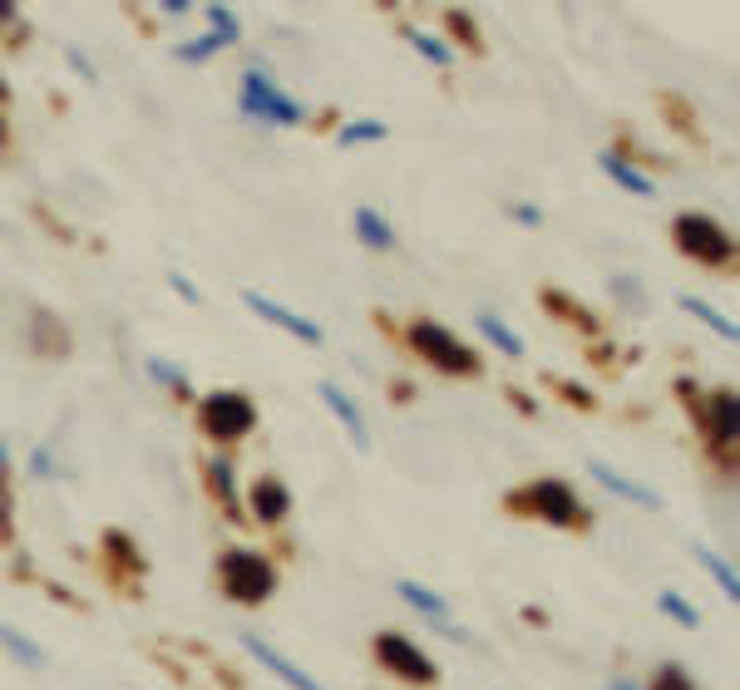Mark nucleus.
<instances>
[{"instance_id": "7ed1b4c3", "label": "nucleus", "mask_w": 740, "mask_h": 690, "mask_svg": "<svg viewBox=\"0 0 740 690\" xmlns=\"http://www.w3.org/2000/svg\"><path fill=\"white\" fill-rule=\"evenodd\" d=\"M509 509L519 518H533V523H543V528H558V533H578V528L592 523V509L583 503V493L558 474H539V479L519 483V489L509 493Z\"/></svg>"}, {"instance_id": "c9c22d12", "label": "nucleus", "mask_w": 740, "mask_h": 690, "mask_svg": "<svg viewBox=\"0 0 740 690\" xmlns=\"http://www.w3.org/2000/svg\"><path fill=\"white\" fill-rule=\"evenodd\" d=\"M444 26H450V30H460V34H470V40H464V45H474V20H470V16H460V10H450V16H444Z\"/></svg>"}, {"instance_id": "bb28decb", "label": "nucleus", "mask_w": 740, "mask_h": 690, "mask_svg": "<svg viewBox=\"0 0 740 690\" xmlns=\"http://www.w3.org/2000/svg\"><path fill=\"white\" fill-rule=\"evenodd\" d=\"M652 602H657V612H662V617L671 621V627H681V631H697V627H701V607L691 602V597L681 592V586H662V592H657Z\"/></svg>"}, {"instance_id": "f704fd0d", "label": "nucleus", "mask_w": 740, "mask_h": 690, "mask_svg": "<svg viewBox=\"0 0 740 690\" xmlns=\"http://www.w3.org/2000/svg\"><path fill=\"white\" fill-rule=\"evenodd\" d=\"M154 10H158L164 20H188V16H193L188 0H164V6H154Z\"/></svg>"}, {"instance_id": "473e14b6", "label": "nucleus", "mask_w": 740, "mask_h": 690, "mask_svg": "<svg viewBox=\"0 0 740 690\" xmlns=\"http://www.w3.org/2000/svg\"><path fill=\"white\" fill-rule=\"evenodd\" d=\"M164 282H168V292H174L184 306H203V292H198V282H193L188 272H168Z\"/></svg>"}, {"instance_id": "f8f14e48", "label": "nucleus", "mask_w": 740, "mask_h": 690, "mask_svg": "<svg viewBox=\"0 0 740 690\" xmlns=\"http://www.w3.org/2000/svg\"><path fill=\"white\" fill-rule=\"evenodd\" d=\"M296 513V499H292V489H287V479H277V474H262L253 479L243 489V518H253L257 528H282L287 518Z\"/></svg>"}, {"instance_id": "5701e85b", "label": "nucleus", "mask_w": 740, "mask_h": 690, "mask_svg": "<svg viewBox=\"0 0 740 690\" xmlns=\"http://www.w3.org/2000/svg\"><path fill=\"white\" fill-rule=\"evenodd\" d=\"M203 30H208V34H218V40L227 45V50H237V45L247 40L243 10H233L227 0H208V6H203Z\"/></svg>"}, {"instance_id": "72a5a7b5", "label": "nucleus", "mask_w": 740, "mask_h": 690, "mask_svg": "<svg viewBox=\"0 0 740 690\" xmlns=\"http://www.w3.org/2000/svg\"><path fill=\"white\" fill-rule=\"evenodd\" d=\"M602 690H647L642 676H632V671H612L608 681H602Z\"/></svg>"}, {"instance_id": "ea45409f", "label": "nucleus", "mask_w": 740, "mask_h": 690, "mask_svg": "<svg viewBox=\"0 0 740 690\" xmlns=\"http://www.w3.org/2000/svg\"><path fill=\"white\" fill-rule=\"evenodd\" d=\"M6 469H10V444L0 440V474H6Z\"/></svg>"}, {"instance_id": "c85d7f7f", "label": "nucleus", "mask_w": 740, "mask_h": 690, "mask_svg": "<svg viewBox=\"0 0 740 690\" xmlns=\"http://www.w3.org/2000/svg\"><path fill=\"white\" fill-rule=\"evenodd\" d=\"M218 55H227V45L218 40V34H208V30L188 34V40H174V60H184V65H213Z\"/></svg>"}, {"instance_id": "6ab92c4d", "label": "nucleus", "mask_w": 740, "mask_h": 690, "mask_svg": "<svg viewBox=\"0 0 740 690\" xmlns=\"http://www.w3.org/2000/svg\"><path fill=\"white\" fill-rule=\"evenodd\" d=\"M405 40L430 69H454V65H460V50H454L450 34H444L440 26H405Z\"/></svg>"}, {"instance_id": "c756f323", "label": "nucleus", "mask_w": 740, "mask_h": 690, "mask_svg": "<svg viewBox=\"0 0 740 690\" xmlns=\"http://www.w3.org/2000/svg\"><path fill=\"white\" fill-rule=\"evenodd\" d=\"M647 690H701V681L681 661H662L652 671V681H647Z\"/></svg>"}, {"instance_id": "7c9ffc66", "label": "nucleus", "mask_w": 740, "mask_h": 690, "mask_svg": "<svg viewBox=\"0 0 740 690\" xmlns=\"http://www.w3.org/2000/svg\"><path fill=\"white\" fill-rule=\"evenodd\" d=\"M504 217H509L514 227H523V233H539V227L549 223L543 203H533V198H509V203H504Z\"/></svg>"}, {"instance_id": "dca6fc26", "label": "nucleus", "mask_w": 740, "mask_h": 690, "mask_svg": "<svg viewBox=\"0 0 740 690\" xmlns=\"http://www.w3.org/2000/svg\"><path fill=\"white\" fill-rule=\"evenodd\" d=\"M316 395H322V405L326 414L341 424V434H346L356 448H371V420H366V410H361V400L351 395L346 385H336V379H316Z\"/></svg>"}, {"instance_id": "e433bc0d", "label": "nucleus", "mask_w": 740, "mask_h": 690, "mask_svg": "<svg viewBox=\"0 0 740 690\" xmlns=\"http://www.w3.org/2000/svg\"><path fill=\"white\" fill-rule=\"evenodd\" d=\"M16 26H20V10L10 0H0V30H16Z\"/></svg>"}, {"instance_id": "423d86ee", "label": "nucleus", "mask_w": 740, "mask_h": 690, "mask_svg": "<svg viewBox=\"0 0 740 690\" xmlns=\"http://www.w3.org/2000/svg\"><path fill=\"white\" fill-rule=\"evenodd\" d=\"M671 247L706 272H726L736 262V233L706 207H687L671 217Z\"/></svg>"}, {"instance_id": "ddd939ff", "label": "nucleus", "mask_w": 740, "mask_h": 690, "mask_svg": "<svg viewBox=\"0 0 740 690\" xmlns=\"http://www.w3.org/2000/svg\"><path fill=\"white\" fill-rule=\"evenodd\" d=\"M203 489H208V499L223 509V518H243V469H237V454L213 448V454L203 459Z\"/></svg>"}, {"instance_id": "f257e3e1", "label": "nucleus", "mask_w": 740, "mask_h": 690, "mask_svg": "<svg viewBox=\"0 0 740 690\" xmlns=\"http://www.w3.org/2000/svg\"><path fill=\"white\" fill-rule=\"evenodd\" d=\"M237 114L257 129H306L312 124V109H306L302 95H292L277 79V69L267 65V55H253L247 69L237 75Z\"/></svg>"}, {"instance_id": "1a4fd4ad", "label": "nucleus", "mask_w": 740, "mask_h": 690, "mask_svg": "<svg viewBox=\"0 0 740 690\" xmlns=\"http://www.w3.org/2000/svg\"><path fill=\"white\" fill-rule=\"evenodd\" d=\"M391 592L401 597V602H405L420 621H425V627L435 631V637L454 641V647H474V631H464V627H460V617H454V602L440 592V586H430V582H420V578H395V582H391Z\"/></svg>"}, {"instance_id": "f3484780", "label": "nucleus", "mask_w": 740, "mask_h": 690, "mask_svg": "<svg viewBox=\"0 0 740 690\" xmlns=\"http://www.w3.org/2000/svg\"><path fill=\"white\" fill-rule=\"evenodd\" d=\"M351 237H356L366 252H381V257L401 247V233H395V223H391V217H385L375 203H356V207H351Z\"/></svg>"}, {"instance_id": "4c0bfd02", "label": "nucleus", "mask_w": 740, "mask_h": 690, "mask_svg": "<svg viewBox=\"0 0 740 690\" xmlns=\"http://www.w3.org/2000/svg\"><path fill=\"white\" fill-rule=\"evenodd\" d=\"M509 400H514L519 410H529V414H533V400H529V390H509Z\"/></svg>"}, {"instance_id": "20e7f679", "label": "nucleus", "mask_w": 740, "mask_h": 690, "mask_svg": "<svg viewBox=\"0 0 740 690\" xmlns=\"http://www.w3.org/2000/svg\"><path fill=\"white\" fill-rule=\"evenodd\" d=\"M213 572H218V592L233 607H267L282 586V568L253 543H227Z\"/></svg>"}, {"instance_id": "b1692460", "label": "nucleus", "mask_w": 740, "mask_h": 690, "mask_svg": "<svg viewBox=\"0 0 740 690\" xmlns=\"http://www.w3.org/2000/svg\"><path fill=\"white\" fill-rule=\"evenodd\" d=\"M391 138V124L375 119V114H361V119H341L336 124V144L341 148H375Z\"/></svg>"}, {"instance_id": "0eeeda50", "label": "nucleus", "mask_w": 740, "mask_h": 690, "mask_svg": "<svg viewBox=\"0 0 740 690\" xmlns=\"http://www.w3.org/2000/svg\"><path fill=\"white\" fill-rule=\"evenodd\" d=\"M697 430H701V444L716 464L731 474L736 469V448H740V400L731 385H711L697 395Z\"/></svg>"}, {"instance_id": "58836bf2", "label": "nucleus", "mask_w": 740, "mask_h": 690, "mask_svg": "<svg viewBox=\"0 0 740 690\" xmlns=\"http://www.w3.org/2000/svg\"><path fill=\"white\" fill-rule=\"evenodd\" d=\"M10 144V119H6V103H0V148Z\"/></svg>"}, {"instance_id": "a19ab883", "label": "nucleus", "mask_w": 740, "mask_h": 690, "mask_svg": "<svg viewBox=\"0 0 740 690\" xmlns=\"http://www.w3.org/2000/svg\"><path fill=\"white\" fill-rule=\"evenodd\" d=\"M0 103H6V75H0Z\"/></svg>"}, {"instance_id": "cd10ccee", "label": "nucleus", "mask_w": 740, "mask_h": 690, "mask_svg": "<svg viewBox=\"0 0 740 690\" xmlns=\"http://www.w3.org/2000/svg\"><path fill=\"white\" fill-rule=\"evenodd\" d=\"M26 469H30V479H36V483H60V479H70V469H65V459H60V444H55V440H40V444H30V459H26Z\"/></svg>"}, {"instance_id": "9d476101", "label": "nucleus", "mask_w": 740, "mask_h": 690, "mask_svg": "<svg viewBox=\"0 0 740 690\" xmlns=\"http://www.w3.org/2000/svg\"><path fill=\"white\" fill-rule=\"evenodd\" d=\"M243 306L253 310V316L262 321V326L282 331V336H292L296 345H312V351H322V345H326L322 321H316V316H306V310H296V306H287V302H277V296L257 292V286H247V292H243Z\"/></svg>"}, {"instance_id": "39448f33", "label": "nucleus", "mask_w": 740, "mask_h": 690, "mask_svg": "<svg viewBox=\"0 0 740 690\" xmlns=\"http://www.w3.org/2000/svg\"><path fill=\"white\" fill-rule=\"evenodd\" d=\"M405 345H410V355H415L420 365H430V371H440V375H450V379H474L480 375V351H474L470 341L460 336V331H450L444 321L435 316H415L405 326Z\"/></svg>"}, {"instance_id": "4468645a", "label": "nucleus", "mask_w": 740, "mask_h": 690, "mask_svg": "<svg viewBox=\"0 0 740 690\" xmlns=\"http://www.w3.org/2000/svg\"><path fill=\"white\" fill-rule=\"evenodd\" d=\"M243 651L253 655V661H257L277 686H287V690H326L312 671H306V666H296L287 651H277L267 637H257V631H243Z\"/></svg>"}, {"instance_id": "2eb2a0df", "label": "nucleus", "mask_w": 740, "mask_h": 690, "mask_svg": "<svg viewBox=\"0 0 740 690\" xmlns=\"http://www.w3.org/2000/svg\"><path fill=\"white\" fill-rule=\"evenodd\" d=\"M598 172L612 183V188L628 193V198H642V203L657 198V172H647L642 164H637L632 148H602V154H598Z\"/></svg>"}, {"instance_id": "412c9836", "label": "nucleus", "mask_w": 740, "mask_h": 690, "mask_svg": "<svg viewBox=\"0 0 740 690\" xmlns=\"http://www.w3.org/2000/svg\"><path fill=\"white\" fill-rule=\"evenodd\" d=\"M677 302H681V310H687V316H691V321H701V326H706V331H711V336H716V341H726V345H731V341L740 336V331H736V321H731V316H726V310H721V306H716V302H706V296H697V292H681V296H677Z\"/></svg>"}, {"instance_id": "aec40b11", "label": "nucleus", "mask_w": 740, "mask_h": 690, "mask_svg": "<svg viewBox=\"0 0 740 690\" xmlns=\"http://www.w3.org/2000/svg\"><path fill=\"white\" fill-rule=\"evenodd\" d=\"M144 375L154 379V390H164V395L193 405V375H188V365L174 361V355H144Z\"/></svg>"}, {"instance_id": "393cba45", "label": "nucleus", "mask_w": 740, "mask_h": 690, "mask_svg": "<svg viewBox=\"0 0 740 690\" xmlns=\"http://www.w3.org/2000/svg\"><path fill=\"white\" fill-rule=\"evenodd\" d=\"M608 292H612V302L628 310V316H647V310H652V292H647V282L637 272H612Z\"/></svg>"}, {"instance_id": "2f4dec72", "label": "nucleus", "mask_w": 740, "mask_h": 690, "mask_svg": "<svg viewBox=\"0 0 740 690\" xmlns=\"http://www.w3.org/2000/svg\"><path fill=\"white\" fill-rule=\"evenodd\" d=\"M65 65H70L85 85H99V65H95V55H89L85 45H65Z\"/></svg>"}, {"instance_id": "a878e982", "label": "nucleus", "mask_w": 740, "mask_h": 690, "mask_svg": "<svg viewBox=\"0 0 740 690\" xmlns=\"http://www.w3.org/2000/svg\"><path fill=\"white\" fill-rule=\"evenodd\" d=\"M0 651H6L20 671H40L45 666V647L36 637H26L20 627H10V621H0Z\"/></svg>"}, {"instance_id": "f03ea898", "label": "nucleus", "mask_w": 740, "mask_h": 690, "mask_svg": "<svg viewBox=\"0 0 740 690\" xmlns=\"http://www.w3.org/2000/svg\"><path fill=\"white\" fill-rule=\"evenodd\" d=\"M193 420H198V434L213 448H227V454H233L237 444L257 434L262 405L247 395V390L218 385V390H203V395H193Z\"/></svg>"}, {"instance_id": "4be33fe9", "label": "nucleus", "mask_w": 740, "mask_h": 690, "mask_svg": "<svg viewBox=\"0 0 740 690\" xmlns=\"http://www.w3.org/2000/svg\"><path fill=\"white\" fill-rule=\"evenodd\" d=\"M691 558H697V568L716 582V592H721L726 602H740V578H736V568H731V558H726V552L697 543V548H691Z\"/></svg>"}, {"instance_id": "6e6552de", "label": "nucleus", "mask_w": 740, "mask_h": 690, "mask_svg": "<svg viewBox=\"0 0 740 690\" xmlns=\"http://www.w3.org/2000/svg\"><path fill=\"white\" fill-rule=\"evenodd\" d=\"M371 655H375V666H381L391 681H401V686L430 690V686L440 681V661L425 647H420L410 631H401V627L375 631V637H371Z\"/></svg>"}, {"instance_id": "a211bd4d", "label": "nucleus", "mask_w": 740, "mask_h": 690, "mask_svg": "<svg viewBox=\"0 0 740 690\" xmlns=\"http://www.w3.org/2000/svg\"><path fill=\"white\" fill-rule=\"evenodd\" d=\"M474 331H480V341L494 355H509V361H523V355H529V341H523L499 310H474Z\"/></svg>"}, {"instance_id": "9b49d317", "label": "nucleus", "mask_w": 740, "mask_h": 690, "mask_svg": "<svg viewBox=\"0 0 740 690\" xmlns=\"http://www.w3.org/2000/svg\"><path fill=\"white\" fill-rule=\"evenodd\" d=\"M588 479L598 483L608 499H618V503H628V509H642V513H657L667 503V493L657 489V483H647V479H637L628 474V469H618V464H608V459H598L592 454L588 459Z\"/></svg>"}]
</instances>
